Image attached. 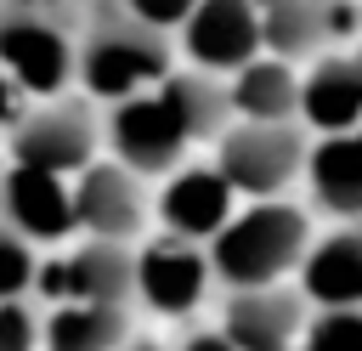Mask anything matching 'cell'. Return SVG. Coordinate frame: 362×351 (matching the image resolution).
Here are the masks:
<instances>
[{
  "mask_svg": "<svg viewBox=\"0 0 362 351\" xmlns=\"http://www.w3.org/2000/svg\"><path fill=\"white\" fill-rule=\"evenodd\" d=\"M311 164V136L305 125H232L221 142H215V170L249 192L255 204L260 198H283Z\"/></svg>",
  "mask_w": 362,
  "mask_h": 351,
  "instance_id": "6",
  "label": "cell"
},
{
  "mask_svg": "<svg viewBox=\"0 0 362 351\" xmlns=\"http://www.w3.org/2000/svg\"><path fill=\"white\" fill-rule=\"evenodd\" d=\"M34 294L45 306H124L130 311V300H136V243L85 238L68 255L40 266Z\"/></svg>",
  "mask_w": 362,
  "mask_h": 351,
  "instance_id": "7",
  "label": "cell"
},
{
  "mask_svg": "<svg viewBox=\"0 0 362 351\" xmlns=\"http://www.w3.org/2000/svg\"><path fill=\"white\" fill-rule=\"evenodd\" d=\"M124 351H164V345H158V340H130Z\"/></svg>",
  "mask_w": 362,
  "mask_h": 351,
  "instance_id": "26",
  "label": "cell"
},
{
  "mask_svg": "<svg viewBox=\"0 0 362 351\" xmlns=\"http://www.w3.org/2000/svg\"><path fill=\"white\" fill-rule=\"evenodd\" d=\"M175 351H238V345L221 334V323H204V328H187Z\"/></svg>",
  "mask_w": 362,
  "mask_h": 351,
  "instance_id": "24",
  "label": "cell"
},
{
  "mask_svg": "<svg viewBox=\"0 0 362 351\" xmlns=\"http://www.w3.org/2000/svg\"><path fill=\"white\" fill-rule=\"evenodd\" d=\"M181 57L198 74H215V79H232L238 68L266 57L255 0H198L187 28H181Z\"/></svg>",
  "mask_w": 362,
  "mask_h": 351,
  "instance_id": "9",
  "label": "cell"
},
{
  "mask_svg": "<svg viewBox=\"0 0 362 351\" xmlns=\"http://www.w3.org/2000/svg\"><path fill=\"white\" fill-rule=\"evenodd\" d=\"M130 311L124 306H51L40 323V351H124Z\"/></svg>",
  "mask_w": 362,
  "mask_h": 351,
  "instance_id": "19",
  "label": "cell"
},
{
  "mask_svg": "<svg viewBox=\"0 0 362 351\" xmlns=\"http://www.w3.org/2000/svg\"><path fill=\"white\" fill-rule=\"evenodd\" d=\"M90 0H0V68L34 102L79 85V28Z\"/></svg>",
  "mask_w": 362,
  "mask_h": 351,
  "instance_id": "3",
  "label": "cell"
},
{
  "mask_svg": "<svg viewBox=\"0 0 362 351\" xmlns=\"http://www.w3.org/2000/svg\"><path fill=\"white\" fill-rule=\"evenodd\" d=\"M102 142H107V113H96L90 96H51L17 119V130L6 136V159L51 176H85Z\"/></svg>",
  "mask_w": 362,
  "mask_h": 351,
  "instance_id": "5",
  "label": "cell"
},
{
  "mask_svg": "<svg viewBox=\"0 0 362 351\" xmlns=\"http://www.w3.org/2000/svg\"><path fill=\"white\" fill-rule=\"evenodd\" d=\"M74 209H79V232L102 243H136L153 215L141 176L124 170L119 159H96L85 176H74Z\"/></svg>",
  "mask_w": 362,
  "mask_h": 351,
  "instance_id": "10",
  "label": "cell"
},
{
  "mask_svg": "<svg viewBox=\"0 0 362 351\" xmlns=\"http://www.w3.org/2000/svg\"><path fill=\"white\" fill-rule=\"evenodd\" d=\"M300 294L317 311H362V221L322 232L300 266Z\"/></svg>",
  "mask_w": 362,
  "mask_h": 351,
  "instance_id": "16",
  "label": "cell"
},
{
  "mask_svg": "<svg viewBox=\"0 0 362 351\" xmlns=\"http://www.w3.org/2000/svg\"><path fill=\"white\" fill-rule=\"evenodd\" d=\"M215 283L209 266V243L175 238V232H153L136 243V300L158 317H192L204 306Z\"/></svg>",
  "mask_w": 362,
  "mask_h": 351,
  "instance_id": "8",
  "label": "cell"
},
{
  "mask_svg": "<svg viewBox=\"0 0 362 351\" xmlns=\"http://www.w3.org/2000/svg\"><path fill=\"white\" fill-rule=\"evenodd\" d=\"M311 215L288 198H260L249 209L232 215V226L209 243V266H215V283L232 294V289H272L283 283L288 272L305 266L311 255Z\"/></svg>",
  "mask_w": 362,
  "mask_h": 351,
  "instance_id": "4",
  "label": "cell"
},
{
  "mask_svg": "<svg viewBox=\"0 0 362 351\" xmlns=\"http://www.w3.org/2000/svg\"><path fill=\"white\" fill-rule=\"evenodd\" d=\"M23 113H28V108H23V91H17V85H11V74L0 68V136H11Z\"/></svg>",
  "mask_w": 362,
  "mask_h": 351,
  "instance_id": "25",
  "label": "cell"
},
{
  "mask_svg": "<svg viewBox=\"0 0 362 351\" xmlns=\"http://www.w3.org/2000/svg\"><path fill=\"white\" fill-rule=\"evenodd\" d=\"M305 294L288 289V283H272V289H232L221 300V334L238 345V351H300L305 340Z\"/></svg>",
  "mask_w": 362,
  "mask_h": 351,
  "instance_id": "12",
  "label": "cell"
},
{
  "mask_svg": "<svg viewBox=\"0 0 362 351\" xmlns=\"http://www.w3.org/2000/svg\"><path fill=\"white\" fill-rule=\"evenodd\" d=\"M0 221L11 232H23L28 243H68L79 232L74 187L62 176H51V170L6 164L0 170Z\"/></svg>",
  "mask_w": 362,
  "mask_h": 351,
  "instance_id": "13",
  "label": "cell"
},
{
  "mask_svg": "<svg viewBox=\"0 0 362 351\" xmlns=\"http://www.w3.org/2000/svg\"><path fill=\"white\" fill-rule=\"evenodd\" d=\"M34 277H40V260H34V243H28L23 232H11V226L0 221V306H11V300H23V294L34 289Z\"/></svg>",
  "mask_w": 362,
  "mask_h": 351,
  "instance_id": "20",
  "label": "cell"
},
{
  "mask_svg": "<svg viewBox=\"0 0 362 351\" xmlns=\"http://www.w3.org/2000/svg\"><path fill=\"white\" fill-rule=\"evenodd\" d=\"M175 74V45L164 28L130 17L119 0H90L79 28V96L96 108L130 102Z\"/></svg>",
  "mask_w": 362,
  "mask_h": 351,
  "instance_id": "2",
  "label": "cell"
},
{
  "mask_svg": "<svg viewBox=\"0 0 362 351\" xmlns=\"http://www.w3.org/2000/svg\"><path fill=\"white\" fill-rule=\"evenodd\" d=\"M345 6L351 0H255L266 57H283V62H305L311 68L345 34V23H351Z\"/></svg>",
  "mask_w": 362,
  "mask_h": 351,
  "instance_id": "14",
  "label": "cell"
},
{
  "mask_svg": "<svg viewBox=\"0 0 362 351\" xmlns=\"http://www.w3.org/2000/svg\"><path fill=\"white\" fill-rule=\"evenodd\" d=\"M300 351H362V311H317Z\"/></svg>",
  "mask_w": 362,
  "mask_h": 351,
  "instance_id": "21",
  "label": "cell"
},
{
  "mask_svg": "<svg viewBox=\"0 0 362 351\" xmlns=\"http://www.w3.org/2000/svg\"><path fill=\"white\" fill-rule=\"evenodd\" d=\"M226 91H232V113L243 125H300V96H305L300 62L255 57L249 68H238L226 79Z\"/></svg>",
  "mask_w": 362,
  "mask_h": 351,
  "instance_id": "18",
  "label": "cell"
},
{
  "mask_svg": "<svg viewBox=\"0 0 362 351\" xmlns=\"http://www.w3.org/2000/svg\"><path fill=\"white\" fill-rule=\"evenodd\" d=\"M119 6H124L130 17H141V23H153V28H164V34H181L198 0H119Z\"/></svg>",
  "mask_w": 362,
  "mask_h": 351,
  "instance_id": "23",
  "label": "cell"
},
{
  "mask_svg": "<svg viewBox=\"0 0 362 351\" xmlns=\"http://www.w3.org/2000/svg\"><path fill=\"white\" fill-rule=\"evenodd\" d=\"M0 351H40V323L23 300L0 306Z\"/></svg>",
  "mask_w": 362,
  "mask_h": 351,
  "instance_id": "22",
  "label": "cell"
},
{
  "mask_svg": "<svg viewBox=\"0 0 362 351\" xmlns=\"http://www.w3.org/2000/svg\"><path fill=\"white\" fill-rule=\"evenodd\" d=\"M300 125L317 136H339L362 125V40H345L305 68Z\"/></svg>",
  "mask_w": 362,
  "mask_h": 351,
  "instance_id": "15",
  "label": "cell"
},
{
  "mask_svg": "<svg viewBox=\"0 0 362 351\" xmlns=\"http://www.w3.org/2000/svg\"><path fill=\"white\" fill-rule=\"evenodd\" d=\"M305 187H311V209L334 221H362V125L311 142Z\"/></svg>",
  "mask_w": 362,
  "mask_h": 351,
  "instance_id": "17",
  "label": "cell"
},
{
  "mask_svg": "<svg viewBox=\"0 0 362 351\" xmlns=\"http://www.w3.org/2000/svg\"><path fill=\"white\" fill-rule=\"evenodd\" d=\"M232 125H238V113H232L226 79L175 68L164 85L107 108V147L124 170H136L147 181V176H175L181 159L192 153V142H221Z\"/></svg>",
  "mask_w": 362,
  "mask_h": 351,
  "instance_id": "1",
  "label": "cell"
},
{
  "mask_svg": "<svg viewBox=\"0 0 362 351\" xmlns=\"http://www.w3.org/2000/svg\"><path fill=\"white\" fill-rule=\"evenodd\" d=\"M153 215L164 232L175 238H192V243H215L232 215H238V187L215 170V164H181L175 176H164L158 198H153Z\"/></svg>",
  "mask_w": 362,
  "mask_h": 351,
  "instance_id": "11",
  "label": "cell"
}]
</instances>
